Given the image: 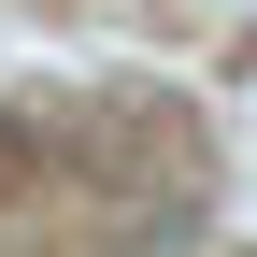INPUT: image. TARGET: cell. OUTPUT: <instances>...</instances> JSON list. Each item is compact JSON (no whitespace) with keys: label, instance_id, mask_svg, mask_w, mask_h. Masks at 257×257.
I'll use <instances>...</instances> for the list:
<instances>
[]
</instances>
